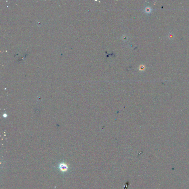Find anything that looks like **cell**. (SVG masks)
I'll return each mask as SVG.
<instances>
[{"mask_svg": "<svg viewBox=\"0 0 189 189\" xmlns=\"http://www.w3.org/2000/svg\"><path fill=\"white\" fill-rule=\"evenodd\" d=\"M59 168L61 171L63 172H66L68 169V164L64 163H61L60 164Z\"/></svg>", "mask_w": 189, "mask_h": 189, "instance_id": "obj_1", "label": "cell"}]
</instances>
